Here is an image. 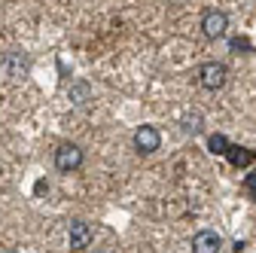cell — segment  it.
I'll return each mask as SVG.
<instances>
[{"label":"cell","mask_w":256,"mask_h":253,"mask_svg":"<svg viewBox=\"0 0 256 253\" xmlns=\"http://www.w3.org/2000/svg\"><path fill=\"white\" fill-rule=\"evenodd\" d=\"M229 80V68L222 64V61H204L198 68V86L208 88V92H220Z\"/></svg>","instance_id":"obj_1"},{"label":"cell","mask_w":256,"mask_h":253,"mask_svg":"<svg viewBox=\"0 0 256 253\" xmlns=\"http://www.w3.org/2000/svg\"><path fill=\"white\" fill-rule=\"evenodd\" d=\"M55 168L61 174H70V171H80L82 168V150L76 144H61L55 150Z\"/></svg>","instance_id":"obj_2"},{"label":"cell","mask_w":256,"mask_h":253,"mask_svg":"<svg viewBox=\"0 0 256 253\" xmlns=\"http://www.w3.org/2000/svg\"><path fill=\"white\" fill-rule=\"evenodd\" d=\"M226 28H229V16L222 12V10H208L202 16V34L208 40H220V37H226Z\"/></svg>","instance_id":"obj_3"},{"label":"cell","mask_w":256,"mask_h":253,"mask_svg":"<svg viewBox=\"0 0 256 253\" xmlns=\"http://www.w3.org/2000/svg\"><path fill=\"white\" fill-rule=\"evenodd\" d=\"M158 146H162V134H158L156 125H140V128L134 132V150H138L140 156H150V152H156Z\"/></svg>","instance_id":"obj_4"},{"label":"cell","mask_w":256,"mask_h":253,"mask_svg":"<svg viewBox=\"0 0 256 253\" xmlns=\"http://www.w3.org/2000/svg\"><path fill=\"white\" fill-rule=\"evenodd\" d=\"M192 250L196 253H216V250H222V235L214 229H202V232L192 235Z\"/></svg>","instance_id":"obj_5"},{"label":"cell","mask_w":256,"mask_h":253,"mask_svg":"<svg viewBox=\"0 0 256 253\" xmlns=\"http://www.w3.org/2000/svg\"><path fill=\"white\" fill-rule=\"evenodd\" d=\"M68 238H70V247L74 250H88L92 241H94V232L88 223H82V220H74L70 229H68Z\"/></svg>","instance_id":"obj_6"},{"label":"cell","mask_w":256,"mask_h":253,"mask_svg":"<svg viewBox=\"0 0 256 253\" xmlns=\"http://www.w3.org/2000/svg\"><path fill=\"white\" fill-rule=\"evenodd\" d=\"M88 94H92V88H88L86 82H74V86H70V101H74V104H86Z\"/></svg>","instance_id":"obj_7"},{"label":"cell","mask_w":256,"mask_h":253,"mask_svg":"<svg viewBox=\"0 0 256 253\" xmlns=\"http://www.w3.org/2000/svg\"><path fill=\"white\" fill-rule=\"evenodd\" d=\"M183 132H186V134H198V132H202V113H198V110L189 113V116L183 119Z\"/></svg>","instance_id":"obj_8"},{"label":"cell","mask_w":256,"mask_h":253,"mask_svg":"<svg viewBox=\"0 0 256 253\" xmlns=\"http://www.w3.org/2000/svg\"><path fill=\"white\" fill-rule=\"evenodd\" d=\"M229 49H232L235 55H247V52H250V40H247V37H232V40H229Z\"/></svg>","instance_id":"obj_9"},{"label":"cell","mask_w":256,"mask_h":253,"mask_svg":"<svg viewBox=\"0 0 256 253\" xmlns=\"http://www.w3.org/2000/svg\"><path fill=\"white\" fill-rule=\"evenodd\" d=\"M208 144H210V152H229L226 150V138H222V134H214Z\"/></svg>","instance_id":"obj_10"},{"label":"cell","mask_w":256,"mask_h":253,"mask_svg":"<svg viewBox=\"0 0 256 253\" xmlns=\"http://www.w3.org/2000/svg\"><path fill=\"white\" fill-rule=\"evenodd\" d=\"M250 189H253V196H256V174L250 177Z\"/></svg>","instance_id":"obj_11"}]
</instances>
